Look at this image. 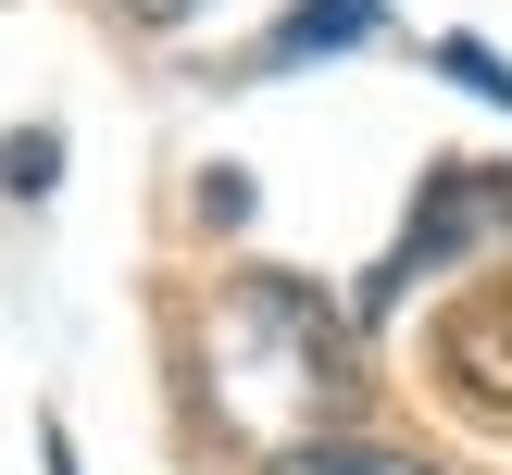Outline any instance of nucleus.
<instances>
[{"label":"nucleus","instance_id":"nucleus-1","mask_svg":"<svg viewBox=\"0 0 512 475\" xmlns=\"http://www.w3.org/2000/svg\"><path fill=\"white\" fill-rule=\"evenodd\" d=\"M363 363H350V313H325L300 275H225L213 300V400L238 425H263L275 450L325 438L350 413Z\"/></svg>","mask_w":512,"mask_h":475},{"label":"nucleus","instance_id":"nucleus-2","mask_svg":"<svg viewBox=\"0 0 512 475\" xmlns=\"http://www.w3.org/2000/svg\"><path fill=\"white\" fill-rule=\"evenodd\" d=\"M512 238V175L500 163H438L425 175V200H413V225H400V250L350 288V325L363 313H388L413 275H438V263H475V250H500Z\"/></svg>","mask_w":512,"mask_h":475},{"label":"nucleus","instance_id":"nucleus-3","mask_svg":"<svg viewBox=\"0 0 512 475\" xmlns=\"http://www.w3.org/2000/svg\"><path fill=\"white\" fill-rule=\"evenodd\" d=\"M425 363H438V400H463L475 425L512 438V263L450 288V313L425 325Z\"/></svg>","mask_w":512,"mask_h":475},{"label":"nucleus","instance_id":"nucleus-4","mask_svg":"<svg viewBox=\"0 0 512 475\" xmlns=\"http://www.w3.org/2000/svg\"><path fill=\"white\" fill-rule=\"evenodd\" d=\"M375 25H388V0H300V13L275 25L250 63H263V75H288V63H325V50H363Z\"/></svg>","mask_w":512,"mask_h":475},{"label":"nucleus","instance_id":"nucleus-5","mask_svg":"<svg viewBox=\"0 0 512 475\" xmlns=\"http://www.w3.org/2000/svg\"><path fill=\"white\" fill-rule=\"evenodd\" d=\"M263 475H438V463H413V450H388V438H350V425H325V438H288Z\"/></svg>","mask_w":512,"mask_h":475},{"label":"nucleus","instance_id":"nucleus-6","mask_svg":"<svg viewBox=\"0 0 512 475\" xmlns=\"http://www.w3.org/2000/svg\"><path fill=\"white\" fill-rule=\"evenodd\" d=\"M438 75H450V88H475V100H500V113H512V63H500L488 38H438Z\"/></svg>","mask_w":512,"mask_h":475},{"label":"nucleus","instance_id":"nucleus-7","mask_svg":"<svg viewBox=\"0 0 512 475\" xmlns=\"http://www.w3.org/2000/svg\"><path fill=\"white\" fill-rule=\"evenodd\" d=\"M100 13H125V25H150V38H163V25H188L200 0H100Z\"/></svg>","mask_w":512,"mask_h":475},{"label":"nucleus","instance_id":"nucleus-8","mask_svg":"<svg viewBox=\"0 0 512 475\" xmlns=\"http://www.w3.org/2000/svg\"><path fill=\"white\" fill-rule=\"evenodd\" d=\"M50 475H75V438H63V425H50Z\"/></svg>","mask_w":512,"mask_h":475}]
</instances>
